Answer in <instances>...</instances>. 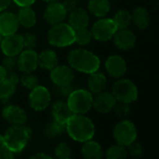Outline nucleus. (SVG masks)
Masks as SVG:
<instances>
[{"label": "nucleus", "mask_w": 159, "mask_h": 159, "mask_svg": "<svg viewBox=\"0 0 159 159\" xmlns=\"http://www.w3.org/2000/svg\"><path fill=\"white\" fill-rule=\"evenodd\" d=\"M11 0H0V12L5 11L10 6Z\"/></svg>", "instance_id": "79ce46f5"}, {"label": "nucleus", "mask_w": 159, "mask_h": 159, "mask_svg": "<svg viewBox=\"0 0 159 159\" xmlns=\"http://www.w3.org/2000/svg\"><path fill=\"white\" fill-rule=\"evenodd\" d=\"M115 111V114L119 117H126L130 113V106L129 103L119 102V104H116V106L113 109Z\"/></svg>", "instance_id": "f704fd0d"}, {"label": "nucleus", "mask_w": 159, "mask_h": 159, "mask_svg": "<svg viewBox=\"0 0 159 159\" xmlns=\"http://www.w3.org/2000/svg\"><path fill=\"white\" fill-rule=\"evenodd\" d=\"M7 75H8V72L4 68V66L1 64L0 65V82L4 81L7 77Z\"/></svg>", "instance_id": "37998d69"}, {"label": "nucleus", "mask_w": 159, "mask_h": 159, "mask_svg": "<svg viewBox=\"0 0 159 159\" xmlns=\"http://www.w3.org/2000/svg\"><path fill=\"white\" fill-rule=\"evenodd\" d=\"M127 147L122 146L120 144L113 145L109 147L106 151L105 157L108 159H123L128 157Z\"/></svg>", "instance_id": "7c9ffc66"}, {"label": "nucleus", "mask_w": 159, "mask_h": 159, "mask_svg": "<svg viewBox=\"0 0 159 159\" xmlns=\"http://www.w3.org/2000/svg\"><path fill=\"white\" fill-rule=\"evenodd\" d=\"M20 82V77L14 72H10L7 77L0 82V101H7L16 91L17 84Z\"/></svg>", "instance_id": "412c9836"}, {"label": "nucleus", "mask_w": 159, "mask_h": 159, "mask_svg": "<svg viewBox=\"0 0 159 159\" xmlns=\"http://www.w3.org/2000/svg\"><path fill=\"white\" fill-rule=\"evenodd\" d=\"M128 148V153H129L132 157H141L143 154V147L141 143H137L136 141L132 143L130 145H129Z\"/></svg>", "instance_id": "e433bc0d"}, {"label": "nucleus", "mask_w": 159, "mask_h": 159, "mask_svg": "<svg viewBox=\"0 0 159 159\" xmlns=\"http://www.w3.org/2000/svg\"><path fill=\"white\" fill-rule=\"evenodd\" d=\"M67 61L72 69L88 75L98 71L101 66L100 58L93 52L84 48L71 50L67 56Z\"/></svg>", "instance_id": "f03ea898"}, {"label": "nucleus", "mask_w": 159, "mask_h": 159, "mask_svg": "<svg viewBox=\"0 0 159 159\" xmlns=\"http://www.w3.org/2000/svg\"><path fill=\"white\" fill-rule=\"evenodd\" d=\"M20 82L24 88L28 89H33L39 85V80L37 76L34 75L33 73H23V75L20 78Z\"/></svg>", "instance_id": "2f4dec72"}, {"label": "nucleus", "mask_w": 159, "mask_h": 159, "mask_svg": "<svg viewBox=\"0 0 159 159\" xmlns=\"http://www.w3.org/2000/svg\"><path fill=\"white\" fill-rule=\"evenodd\" d=\"M2 38H3V35L0 34V43H1V41H2Z\"/></svg>", "instance_id": "de8ad7c7"}, {"label": "nucleus", "mask_w": 159, "mask_h": 159, "mask_svg": "<svg viewBox=\"0 0 159 159\" xmlns=\"http://www.w3.org/2000/svg\"><path fill=\"white\" fill-rule=\"evenodd\" d=\"M17 67L22 73H33L38 67V54L34 48L22 50L17 59Z\"/></svg>", "instance_id": "9b49d317"}, {"label": "nucleus", "mask_w": 159, "mask_h": 159, "mask_svg": "<svg viewBox=\"0 0 159 159\" xmlns=\"http://www.w3.org/2000/svg\"><path fill=\"white\" fill-rule=\"evenodd\" d=\"M59 63L57 53L52 49H45L38 54V66L45 70H51Z\"/></svg>", "instance_id": "393cba45"}, {"label": "nucleus", "mask_w": 159, "mask_h": 159, "mask_svg": "<svg viewBox=\"0 0 159 159\" xmlns=\"http://www.w3.org/2000/svg\"><path fill=\"white\" fill-rule=\"evenodd\" d=\"M20 23L15 13L2 11L0 14V34L3 36L17 33Z\"/></svg>", "instance_id": "f3484780"}, {"label": "nucleus", "mask_w": 159, "mask_h": 159, "mask_svg": "<svg viewBox=\"0 0 159 159\" xmlns=\"http://www.w3.org/2000/svg\"><path fill=\"white\" fill-rule=\"evenodd\" d=\"M88 9L93 16L97 18H103L110 12L111 4L109 0H89Z\"/></svg>", "instance_id": "b1692460"}, {"label": "nucleus", "mask_w": 159, "mask_h": 159, "mask_svg": "<svg viewBox=\"0 0 159 159\" xmlns=\"http://www.w3.org/2000/svg\"><path fill=\"white\" fill-rule=\"evenodd\" d=\"M68 23L74 30L87 28L89 24V16L87 10L82 7H75L69 12Z\"/></svg>", "instance_id": "aec40b11"}, {"label": "nucleus", "mask_w": 159, "mask_h": 159, "mask_svg": "<svg viewBox=\"0 0 159 159\" xmlns=\"http://www.w3.org/2000/svg\"><path fill=\"white\" fill-rule=\"evenodd\" d=\"M19 7H31L36 0H11Z\"/></svg>", "instance_id": "a19ab883"}, {"label": "nucleus", "mask_w": 159, "mask_h": 159, "mask_svg": "<svg viewBox=\"0 0 159 159\" xmlns=\"http://www.w3.org/2000/svg\"><path fill=\"white\" fill-rule=\"evenodd\" d=\"M2 65L4 68L8 72H13L15 68H17V59L16 57L11 56H6V58L2 61Z\"/></svg>", "instance_id": "c9c22d12"}, {"label": "nucleus", "mask_w": 159, "mask_h": 159, "mask_svg": "<svg viewBox=\"0 0 159 159\" xmlns=\"http://www.w3.org/2000/svg\"><path fill=\"white\" fill-rule=\"evenodd\" d=\"M17 17L20 25L25 28H32L36 23V13L31 7H20Z\"/></svg>", "instance_id": "a878e982"}, {"label": "nucleus", "mask_w": 159, "mask_h": 159, "mask_svg": "<svg viewBox=\"0 0 159 159\" xmlns=\"http://www.w3.org/2000/svg\"><path fill=\"white\" fill-rule=\"evenodd\" d=\"M66 102L74 114L85 115L92 108L93 96L89 90L83 89H74L67 96Z\"/></svg>", "instance_id": "39448f33"}, {"label": "nucleus", "mask_w": 159, "mask_h": 159, "mask_svg": "<svg viewBox=\"0 0 159 159\" xmlns=\"http://www.w3.org/2000/svg\"><path fill=\"white\" fill-rule=\"evenodd\" d=\"M48 41L53 47H69L75 43V30L63 21L51 25L48 33Z\"/></svg>", "instance_id": "20e7f679"}, {"label": "nucleus", "mask_w": 159, "mask_h": 159, "mask_svg": "<svg viewBox=\"0 0 159 159\" xmlns=\"http://www.w3.org/2000/svg\"><path fill=\"white\" fill-rule=\"evenodd\" d=\"M112 94L116 102L129 103L137 101L139 91L137 86L129 79H118L112 88Z\"/></svg>", "instance_id": "423d86ee"}, {"label": "nucleus", "mask_w": 159, "mask_h": 159, "mask_svg": "<svg viewBox=\"0 0 159 159\" xmlns=\"http://www.w3.org/2000/svg\"><path fill=\"white\" fill-rule=\"evenodd\" d=\"M105 69L109 75L114 78H120L127 73V62L119 55H111L107 58L104 63Z\"/></svg>", "instance_id": "4468645a"}, {"label": "nucleus", "mask_w": 159, "mask_h": 159, "mask_svg": "<svg viewBox=\"0 0 159 159\" xmlns=\"http://www.w3.org/2000/svg\"><path fill=\"white\" fill-rule=\"evenodd\" d=\"M2 116L12 125H24L27 121L26 112L18 105H7L2 110Z\"/></svg>", "instance_id": "a211bd4d"}, {"label": "nucleus", "mask_w": 159, "mask_h": 159, "mask_svg": "<svg viewBox=\"0 0 159 159\" xmlns=\"http://www.w3.org/2000/svg\"><path fill=\"white\" fill-rule=\"evenodd\" d=\"M113 135L117 144L128 147L137 140L138 132L134 123L129 120H122L115 126Z\"/></svg>", "instance_id": "0eeeda50"}, {"label": "nucleus", "mask_w": 159, "mask_h": 159, "mask_svg": "<svg viewBox=\"0 0 159 159\" xmlns=\"http://www.w3.org/2000/svg\"><path fill=\"white\" fill-rule=\"evenodd\" d=\"M113 39L115 45L121 50H129L133 48L137 41L135 34L128 28L118 29L115 34Z\"/></svg>", "instance_id": "dca6fc26"}, {"label": "nucleus", "mask_w": 159, "mask_h": 159, "mask_svg": "<svg viewBox=\"0 0 159 159\" xmlns=\"http://www.w3.org/2000/svg\"><path fill=\"white\" fill-rule=\"evenodd\" d=\"M51 115L54 121L65 126L67 121L70 119V117L75 114L70 110L66 102L60 100V101H56L52 104Z\"/></svg>", "instance_id": "6ab92c4d"}, {"label": "nucleus", "mask_w": 159, "mask_h": 159, "mask_svg": "<svg viewBox=\"0 0 159 159\" xmlns=\"http://www.w3.org/2000/svg\"><path fill=\"white\" fill-rule=\"evenodd\" d=\"M91 31L87 28H82L78 30H75V43L79 46H87L92 40Z\"/></svg>", "instance_id": "c756f323"}, {"label": "nucleus", "mask_w": 159, "mask_h": 159, "mask_svg": "<svg viewBox=\"0 0 159 159\" xmlns=\"http://www.w3.org/2000/svg\"><path fill=\"white\" fill-rule=\"evenodd\" d=\"M117 26L113 19L101 18L94 22L91 28L92 37L100 42H106L113 39L117 31Z\"/></svg>", "instance_id": "6e6552de"}, {"label": "nucleus", "mask_w": 159, "mask_h": 159, "mask_svg": "<svg viewBox=\"0 0 159 159\" xmlns=\"http://www.w3.org/2000/svg\"><path fill=\"white\" fill-rule=\"evenodd\" d=\"M54 153H55L56 157H58V158L67 159L71 157L72 150H71V147L67 143H61L56 146V148L54 150Z\"/></svg>", "instance_id": "473e14b6"}, {"label": "nucleus", "mask_w": 159, "mask_h": 159, "mask_svg": "<svg viewBox=\"0 0 159 159\" xmlns=\"http://www.w3.org/2000/svg\"><path fill=\"white\" fill-rule=\"evenodd\" d=\"M96 95V98H93L92 107L97 112L106 114L114 109V107L116 104V100L115 99L112 92L103 90Z\"/></svg>", "instance_id": "2eb2a0df"}, {"label": "nucleus", "mask_w": 159, "mask_h": 159, "mask_svg": "<svg viewBox=\"0 0 159 159\" xmlns=\"http://www.w3.org/2000/svg\"><path fill=\"white\" fill-rule=\"evenodd\" d=\"M81 154L83 157L87 159H101L103 157V151L101 144L92 139L83 143Z\"/></svg>", "instance_id": "5701e85b"}, {"label": "nucleus", "mask_w": 159, "mask_h": 159, "mask_svg": "<svg viewBox=\"0 0 159 159\" xmlns=\"http://www.w3.org/2000/svg\"><path fill=\"white\" fill-rule=\"evenodd\" d=\"M65 130L74 141L84 143L94 137L95 125L89 117L82 114H75L67 121Z\"/></svg>", "instance_id": "f257e3e1"}, {"label": "nucleus", "mask_w": 159, "mask_h": 159, "mask_svg": "<svg viewBox=\"0 0 159 159\" xmlns=\"http://www.w3.org/2000/svg\"><path fill=\"white\" fill-rule=\"evenodd\" d=\"M32 130L23 125H13L8 128L4 135L5 146L14 154H19L28 144Z\"/></svg>", "instance_id": "7ed1b4c3"}, {"label": "nucleus", "mask_w": 159, "mask_h": 159, "mask_svg": "<svg viewBox=\"0 0 159 159\" xmlns=\"http://www.w3.org/2000/svg\"><path fill=\"white\" fill-rule=\"evenodd\" d=\"M0 48L4 55L16 57L24 48L22 42V35L18 34H12L3 36L0 43Z\"/></svg>", "instance_id": "9d476101"}, {"label": "nucleus", "mask_w": 159, "mask_h": 159, "mask_svg": "<svg viewBox=\"0 0 159 159\" xmlns=\"http://www.w3.org/2000/svg\"><path fill=\"white\" fill-rule=\"evenodd\" d=\"M114 21L117 26V29H127L132 22L131 13L127 9L118 10L114 17Z\"/></svg>", "instance_id": "cd10ccee"}, {"label": "nucleus", "mask_w": 159, "mask_h": 159, "mask_svg": "<svg viewBox=\"0 0 159 159\" xmlns=\"http://www.w3.org/2000/svg\"><path fill=\"white\" fill-rule=\"evenodd\" d=\"M15 157V154L7 149L6 146L0 150V159H12Z\"/></svg>", "instance_id": "58836bf2"}, {"label": "nucleus", "mask_w": 159, "mask_h": 159, "mask_svg": "<svg viewBox=\"0 0 159 159\" xmlns=\"http://www.w3.org/2000/svg\"><path fill=\"white\" fill-rule=\"evenodd\" d=\"M131 17L135 26L141 30L146 29L150 24V20H151L150 13L146 8L143 7H136L131 13Z\"/></svg>", "instance_id": "bb28decb"}, {"label": "nucleus", "mask_w": 159, "mask_h": 159, "mask_svg": "<svg viewBox=\"0 0 159 159\" xmlns=\"http://www.w3.org/2000/svg\"><path fill=\"white\" fill-rule=\"evenodd\" d=\"M65 130V126L61 125L56 121L48 123L44 128V135L48 139H55L61 136Z\"/></svg>", "instance_id": "c85d7f7f"}, {"label": "nucleus", "mask_w": 159, "mask_h": 159, "mask_svg": "<svg viewBox=\"0 0 159 159\" xmlns=\"http://www.w3.org/2000/svg\"><path fill=\"white\" fill-rule=\"evenodd\" d=\"M44 2L46 3H51V2H55V1H58V0H43Z\"/></svg>", "instance_id": "49530a36"}, {"label": "nucleus", "mask_w": 159, "mask_h": 159, "mask_svg": "<svg viewBox=\"0 0 159 159\" xmlns=\"http://www.w3.org/2000/svg\"><path fill=\"white\" fill-rule=\"evenodd\" d=\"M64 8L66 9L67 13L68 12H71L72 10H74L76 7H77V4H76V1L75 0H64V2L62 3Z\"/></svg>", "instance_id": "ea45409f"}, {"label": "nucleus", "mask_w": 159, "mask_h": 159, "mask_svg": "<svg viewBox=\"0 0 159 159\" xmlns=\"http://www.w3.org/2000/svg\"><path fill=\"white\" fill-rule=\"evenodd\" d=\"M50 101L51 95L46 87L38 85L34 89H31L29 94V104L33 110L37 112L46 110L49 106Z\"/></svg>", "instance_id": "1a4fd4ad"}, {"label": "nucleus", "mask_w": 159, "mask_h": 159, "mask_svg": "<svg viewBox=\"0 0 159 159\" xmlns=\"http://www.w3.org/2000/svg\"><path fill=\"white\" fill-rule=\"evenodd\" d=\"M73 90H74V88H73L72 84L58 87V94L62 97H67Z\"/></svg>", "instance_id": "4c0bfd02"}, {"label": "nucleus", "mask_w": 159, "mask_h": 159, "mask_svg": "<svg viewBox=\"0 0 159 159\" xmlns=\"http://www.w3.org/2000/svg\"><path fill=\"white\" fill-rule=\"evenodd\" d=\"M50 79L57 87L72 84L75 79L74 70L67 65H56L50 70Z\"/></svg>", "instance_id": "ddd939ff"}, {"label": "nucleus", "mask_w": 159, "mask_h": 159, "mask_svg": "<svg viewBox=\"0 0 159 159\" xmlns=\"http://www.w3.org/2000/svg\"><path fill=\"white\" fill-rule=\"evenodd\" d=\"M67 16V11L64 8L62 3L58 1L48 3L47 6L43 17L46 22L50 25H54L60 22H62Z\"/></svg>", "instance_id": "f8f14e48"}, {"label": "nucleus", "mask_w": 159, "mask_h": 159, "mask_svg": "<svg viewBox=\"0 0 159 159\" xmlns=\"http://www.w3.org/2000/svg\"><path fill=\"white\" fill-rule=\"evenodd\" d=\"M22 42L25 48H34L37 45V37L34 34L27 32L22 35Z\"/></svg>", "instance_id": "72a5a7b5"}, {"label": "nucleus", "mask_w": 159, "mask_h": 159, "mask_svg": "<svg viewBox=\"0 0 159 159\" xmlns=\"http://www.w3.org/2000/svg\"><path fill=\"white\" fill-rule=\"evenodd\" d=\"M5 147V143H4V136L0 134V150Z\"/></svg>", "instance_id": "a18cd8bd"}, {"label": "nucleus", "mask_w": 159, "mask_h": 159, "mask_svg": "<svg viewBox=\"0 0 159 159\" xmlns=\"http://www.w3.org/2000/svg\"><path fill=\"white\" fill-rule=\"evenodd\" d=\"M32 158H36V159H51L52 157L48 156V154H45V153H37L35 154L34 156L32 157Z\"/></svg>", "instance_id": "c03bdc74"}, {"label": "nucleus", "mask_w": 159, "mask_h": 159, "mask_svg": "<svg viewBox=\"0 0 159 159\" xmlns=\"http://www.w3.org/2000/svg\"><path fill=\"white\" fill-rule=\"evenodd\" d=\"M88 87L92 94H98L105 90L107 87V78L105 75L98 71L90 74L88 80Z\"/></svg>", "instance_id": "4be33fe9"}]
</instances>
